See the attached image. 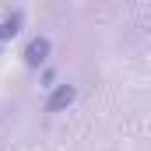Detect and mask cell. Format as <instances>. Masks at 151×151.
<instances>
[{
    "label": "cell",
    "mask_w": 151,
    "mask_h": 151,
    "mask_svg": "<svg viewBox=\"0 0 151 151\" xmlns=\"http://www.w3.org/2000/svg\"><path fill=\"white\" fill-rule=\"evenodd\" d=\"M74 99H77V88H74V84H56L53 95L46 99V113H60V109L74 106Z\"/></svg>",
    "instance_id": "1"
},
{
    "label": "cell",
    "mask_w": 151,
    "mask_h": 151,
    "mask_svg": "<svg viewBox=\"0 0 151 151\" xmlns=\"http://www.w3.org/2000/svg\"><path fill=\"white\" fill-rule=\"evenodd\" d=\"M46 56H49V39L46 35H35L28 46H25V63H28V67H42Z\"/></svg>",
    "instance_id": "2"
},
{
    "label": "cell",
    "mask_w": 151,
    "mask_h": 151,
    "mask_svg": "<svg viewBox=\"0 0 151 151\" xmlns=\"http://www.w3.org/2000/svg\"><path fill=\"white\" fill-rule=\"evenodd\" d=\"M14 32H18V21H4V25H0V39L14 35Z\"/></svg>",
    "instance_id": "3"
}]
</instances>
